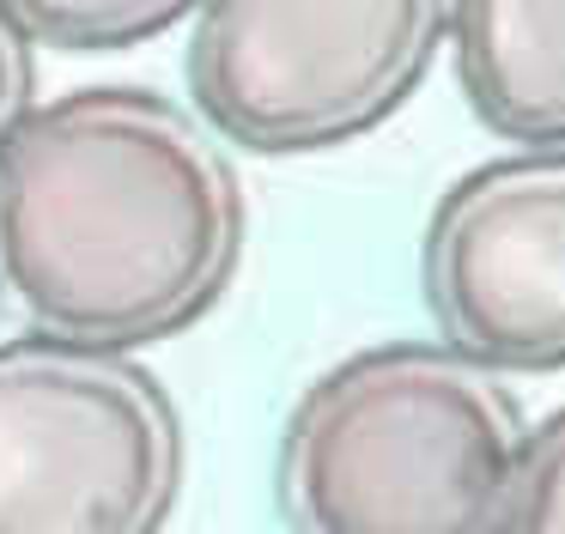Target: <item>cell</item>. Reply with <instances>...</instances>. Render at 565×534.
Segmentation results:
<instances>
[{
	"mask_svg": "<svg viewBox=\"0 0 565 534\" xmlns=\"http://www.w3.org/2000/svg\"><path fill=\"white\" fill-rule=\"evenodd\" d=\"M244 231L207 121L147 85H79L0 152V310L74 346H152L232 291Z\"/></svg>",
	"mask_w": 565,
	"mask_h": 534,
	"instance_id": "1",
	"label": "cell"
},
{
	"mask_svg": "<svg viewBox=\"0 0 565 534\" xmlns=\"http://www.w3.org/2000/svg\"><path fill=\"white\" fill-rule=\"evenodd\" d=\"M529 437L499 371L444 340H383L298 395L274 492L292 534H504Z\"/></svg>",
	"mask_w": 565,
	"mask_h": 534,
	"instance_id": "2",
	"label": "cell"
},
{
	"mask_svg": "<svg viewBox=\"0 0 565 534\" xmlns=\"http://www.w3.org/2000/svg\"><path fill=\"white\" fill-rule=\"evenodd\" d=\"M183 413L128 352L0 340V534H164Z\"/></svg>",
	"mask_w": 565,
	"mask_h": 534,
	"instance_id": "3",
	"label": "cell"
},
{
	"mask_svg": "<svg viewBox=\"0 0 565 534\" xmlns=\"http://www.w3.org/2000/svg\"><path fill=\"white\" fill-rule=\"evenodd\" d=\"M444 43L450 7L431 0H220L189 19V92L201 121L244 152H322L383 128Z\"/></svg>",
	"mask_w": 565,
	"mask_h": 534,
	"instance_id": "4",
	"label": "cell"
},
{
	"mask_svg": "<svg viewBox=\"0 0 565 534\" xmlns=\"http://www.w3.org/2000/svg\"><path fill=\"white\" fill-rule=\"evenodd\" d=\"M419 286L462 359L499 376L565 371V152L456 177L419 237Z\"/></svg>",
	"mask_w": 565,
	"mask_h": 534,
	"instance_id": "5",
	"label": "cell"
},
{
	"mask_svg": "<svg viewBox=\"0 0 565 534\" xmlns=\"http://www.w3.org/2000/svg\"><path fill=\"white\" fill-rule=\"evenodd\" d=\"M462 97L492 134L529 152H565V7L468 0L450 7Z\"/></svg>",
	"mask_w": 565,
	"mask_h": 534,
	"instance_id": "6",
	"label": "cell"
},
{
	"mask_svg": "<svg viewBox=\"0 0 565 534\" xmlns=\"http://www.w3.org/2000/svg\"><path fill=\"white\" fill-rule=\"evenodd\" d=\"M13 12L31 31V43L86 49V55L152 43V36L177 31L183 19H195L177 0H38V7H13Z\"/></svg>",
	"mask_w": 565,
	"mask_h": 534,
	"instance_id": "7",
	"label": "cell"
},
{
	"mask_svg": "<svg viewBox=\"0 0 565 534\" xmlns=\"http://www.w3.org/2000/svg\"><path fill=\"white\" fill-rule=\"evenodd\" d=\"M504 534H565V407L547 413L529 437L523 480H516L511 528Z\"/></svg>",
	"mask_w": 565,
	"mask_h": 534,
	"instance_id": "8",
	"label": "cell"
},
{
	"mask_svg": "<svg viewBox=\"0 0 565 534\" xmlns=\"http://www.w3.org/2000/svg\"><path fill=\"white\" fill-rule=\"evenodd\" d=\"M38 116V43L13 7H0V152Z\"/></svg>",
	"mask_w": 565,
	"mask_h": 534,
	"instance_id": "9",
	"label": "cell"
}]
</instances>
